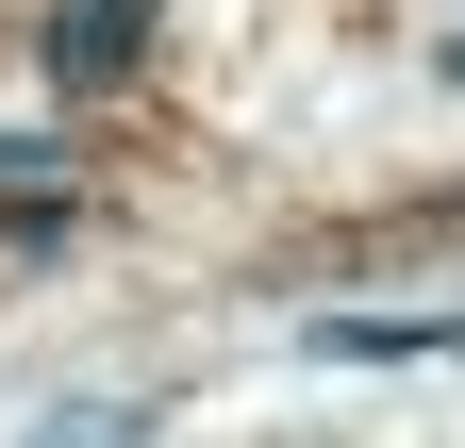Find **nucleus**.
Here are the masks:
<instances>
[{"instance_id":"nucleus-3","label":"nucleus","mask_w":465,"mask_h":448,"mask_svg":"<svg viewBox=\"0 0 465 448\" xmlns=\"http://www.w3.org/2000/svg\"><path fill=\"white\" fill-rule=\"evenodd\" d=\"M449 83H465V50H449Z\"/></svg>"},{"instance_id":"nucleus-1","label":"nucleus","mask_w":465,"mask_h":448,"mask_svg":"<svg viewBox=\"0 0 465 448\" xmlns=\"http://www.w3.org/2000/svg\"><path fill=\"white\" fill-rule=\"evenodd\" d=\"M150 50V0H50V83H116Z\"/></svg>"},{"instance_id":"nucleus-2","label":"nucleus","mask_w":465,"mask_h":448,"mask_svg":"<svg viewBox=\"0 0 465 448\" xmlns=\"http://www.w3.org/2000/svg\"><path fill=\"white\" fill-rule=\"evenodd\" d=\"M300 349L316 365H432V349H465V316H316Z\"/></svg>"}]
</instances>
